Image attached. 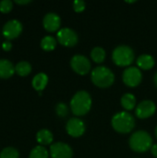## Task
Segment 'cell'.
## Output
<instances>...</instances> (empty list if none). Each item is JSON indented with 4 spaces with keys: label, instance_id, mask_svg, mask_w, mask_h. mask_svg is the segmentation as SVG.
<instances>
[{
    "label": "cell",
    "instance_id": "1",
    "mask_svg": "<svg viewBox=\"0 0 157 158\" xmlns=\"http://www.w3.org/2000/svg\"><path fill=\"white\" fill-rule=\"evenodd\" d=\"M92 97L87 91H78L70 100V109L76 116L87 114L92 107Z\"/></svg>",
    "mask_w": 157,
    "mask_h": 158
},
{
    "label": "cell",
    "instance_id": "2",
    "mask_svg": "<svg viewBox=\"0 0 157 158\" xmlns=\"http://www.w3.org/2000/svg\"><path fill=\"white\" fill-rule=\"evenodd\" d=\"M129 144L134 152L143 153L153 146V138L145 131H137L130 135Z\"/></svg>",
    "mask_w": 157,
    "mask_h": 158
},
{
    "label": "cell",
    "instance_id": "3",
    "mask_svg": "<svg viewBox=\"0 0 157 158\" xmlns=\"http://www.w3.org/2000/svg\"><path fill=\"white\" fill-rule=\"evenodd\" d=\"M111 124L114 130L118 132L129 133L135 127V119L130 113L127 111H121L113 116Z\"/></svg>",
    "mask_w": 157,
    "mask_h": 158
},
{
    "label": "cell",
    "instance_id": "4",
    "mask_svg": "<svg viewBox=\"0 0 157 158\" xmlns=\"http://www.w3.org/2000/svg\"><path fill=\"white\" fill-rule=\"evenodd\" d=\"M92 81L100 88H106L115 81L114 72L105 66H98L92 70Z\"/></svg>",
    "mask_w": 157,
    "mask_h": 158
},
{
    "label": "cell",
    "instance_id": "5",
    "mask_svg": "<svg viewBox=\"0 0 157 158\" xmlns=\"http://www.w3.org/2000/svg\"><path fill=\"white\" fill-rule=\"evenodd\" d=\"M135 57L133 49L126 44L118 45L112 52V59L114 63L120 67L130 66Z\"/></svg>",
    "mask_w": 157,
    "mask_h": 158
},
{
    "label": "cell",
    "instance_id": "6",
    "mask_svg": "<svg viewBox=\"0 0 157 158\" xmlns=\"http://www.w3.org/2000/svg\"><path fill=\"white\" fill-rule=\"evenodd\" d=\"M70 66L72 69L80 75H86L90 72L91 62L90 59L83 55H74L70 59Z\"/></svg>",
    "mask_w": 157,
    "mask_h": 158
},
{
    "label": "cell",
    "instance_id": "7",
    "mask_svg": "<svg viewBox=\"0 0 157 158\" xmlns=\"http://www.w3.org/2000/svg\"><path fill=\"white\" fill-rule=\"evenodd\" d=\"M122 79L126 85L130 87H135L141 83L143 80V73L138 67H128L123 71Z\"/></svg>",
    "mask_w": 157,
    "mask_h": 158
},
{
    "label": "cell",
    "instance_id": "8",
    "mask_svg": "<svg viewBox=\"0 0 157 158\" xmlns=\"http://www.w3.org/2000/svg\"><path fill=\"white\" fill-rule=\"evenodd\" d=\"M57 41L64 46L71 47L77 44L79 41V36L77 32L71 28L65 27L57 31Z\"/></svg>",
    "mask_w": 157,
    "mask_h": 158
},
{
    "label": "cell",
    "instance_id": "9",
    "mask_svg": "<svg viewBox=\"0 0 157 158\" xmlns=\"http://www.w3.org/2000/svg\"><path fill=\"white\" fill-rule=\"evenodd\" d=\"M50 156L52 158H72L73 150L68 143L57 142L50 146Z\"/></svg>",
    "mask_w": 157,
    "mask_h": 158
},
{
    "label": "cell",
    "instance_id": "10",
    "mask_svg": "<svg viewBox=\"0 0 157 158\" xmlns=\"http://www.w3.org/2000/svg\"><path fill=\"white\" fill-rule=\"evenodd\" d=\"M22 31V24L18 19L8 20L3 27V35L9 40L16 39Z\"/></svg>",
    "mask_w": 157,
    "mask_h": 158
},
{
    "label": "cell",
    "instance_id": "11",
    "mask_svg": "<svg viewBox=\"0 0 157 158\" xmlns=\"http://www.w3.org/2000/svg\"><path fill=\"white\" fill-rule=\"evenodd\" d=\"M85 123L78 118H71L66 124L67 132L72 137H80L85 132Z\"/></svg>",
    "mask_w": 157,
    "mask_h": 158
},
{
    "label": "cell",
    "instance_id": "12",
    "mask_svg": "<svg viewBox=\"0 0 157 158\" xmlns=\"http://www.w3.org/2000/svg\"><path fill=\"white\" fill-rule=\"evenodd\" d=\"M156 111L155 104L151 100H143L138 104L135 109V114L140 118H147Z\"/></svg>",
    "mask_w": 157,
    "mask_h": 158
},
{
    "label": "cell",
    "instance_id": "13",
    "mask_svg": "<svg viewBox=\"0 0 157 158\" xmlns=\"http://www.w3.org/2000/svg\"><path fill=\"white\" fill-rule=\"evenodd\" d=\"M43 24L46 31L50 32H54L59 29L61 24V19L56 13L49 12L43 17Z\"/></svg>",
    "mask_w": 157,
    "mask_h": 158
},
{
    "label": "cell",
    "instance_id": "14",
    "mask_svg": "<svg viewBox=\"0 0 157 158\" xmlns=\"http://www.w3.org/2000/svg\"><path fill=\"white\" fill-rule=\"evenodd\" d=\"M15 72V66L7 59H0V78L8 79L13 76Z\"/></svg>",
    "mask_w": 157,
    "mask_h": 158
},
{
    "label": "cell",
    "instance_id": "15",
    "mask_svg": "<svg viewBox=\"0 0 157 158\" xmlns=\"http://www.w3.org/2000/svg\"><path fill=\"white\" fill-rule=\"evenodd\" d=\"M48 83V77L45 73L43 72H40L38 74H36L31 81L32 87L37 91V92H42L45 86Z\"/></svg>",
    "mask_w": 157,
    "mask_h": 158
},
{
    "label": "cell",
    "instance_id": "16",
    "mask_svg": "<svg viewBox=\"0 0 157 158\" xmlns=\"http://www.w3.org/2000/svg\"><path fill=\"white\" fill-rule=\"evenodd\" d=\"M36 140H37V142L42 146L43 145H48V144H51L53 143L54 136H53L52 132L49 130L43 129V130H40L37 132V134H36Z\"/></svg>",
    "mask_w": 157,
    "mask_h": 158
},
{
    "label": "cell",
    "instance_id": "17",
    "mask_svg": "<svg viewBox=\"0 0 157 158\" xmlns=\"http://www.w3.org/2000/svg\"><path fill=\"white\" fill-rule=\"evenodd\" d=\"M155 58L149 54H143L137 58V65L143 69H150L155 66Z\"/></svg>",
    "mask_w": 157,
    "mask_h": 158
},
{
    "label": "cell",
    "instance_id": "18",
    "mask_svg": "<svg viewBox=\"0 0 157 158\" xmlns=\"http://www.w3.org/2000/svg\"><path fill=\"white\" fill-rule=\"evenodd\" d=\"M121 106L126 109V110H131L135 107L136 106V98L134 94L130 93H126L122 95L120 99Z\"/></svg>",
    "mask_w": 157,
    "mask_h": 158
},
{
    "label": "cell",
    "instance_id": "19",
    "mask_svg": "<svg viewBox=\"0 0 157 158\" xmlns=\"http://www.w3.org/2000/svg\"><path fill=\"white\" fill-rule=\"evenodd\" d=\"M31 71V66L27 61H20L17 63V65L15 66V72L21 77H25L29 75Z\"/></svg>",
    "mask_w": 157,
    "mask_h": 158
},
{
    "label": "cell",
    "instance_id": "20",
    "mask_svg": "<svg viewBox=\"0 0 157 158\" xmlns=\"http://www.w3.org/2000/svg\"><path fill=\"white\" fill-rule=\"evenodd\" d=\"M56 46V40L51 35H46L41 40V47L45 51L54 50Z\"/></svg>",
    "mask_w": 157,
    "mask_h": 158
},
{
    "label": "cell",
    "instance_id": "21",
    "mask_svg": "<svg viewBox=\"0 0 157 158\" xmlns=\"http://www.w3.org/2000/svg\"><path fill=\"white\" fill-rule=\"evenodd\" d=\"M91 57L96 63H101L105 60V50L101 46H95L91 51Z\"/></svg>",
    "mask_w": 157,
    "mask_h": 158
},
{
    "label": "cell",
    "instance_id": "22",
    "mask_svg": "<svg viewBox=\"0 0 157 158\" xmlns=\"http://www.w3.org/2000/svg\"><path fill=\"white\" fill-rule=\"evenodd\" d=\"M49 157V153L42 145L35 146L30 153L29 158H48Z\"/></svg>",
    "mask_w": 157,
    "mask_h": 158
},
{
    "label": "cell",
    "instance_id": "23",
    "mask_svg": "<svg viewBox=\"0 0 157 158\" xmlns=\"http://www.w3.org/2000/svg\"><path fill=\"white\" fill-rule=\"evenodd\" d=\"M19 151L14 147H6L0 153V158H19Z\"/></svg>",
    "mask_w": 157,
    "mask_h": 158
},
{
    "label": "cell",
    "instance_id": "24",
    "mask_svg": "<svg viewBox=\"0 0 157 158\" xmlns=\"http://www.w3.org/2000/svg\"><path fill=\"white\" fill-rule=\"evenodd\" d=\"M56 114L61 117V118H65L68 114V106L63 103V102H60L58 103L56 106Z\"/></svg>",
    "mask_w": 157,
    "mask_h": 158
},
{
    "label": "cell",
    "instance_id": "25",
    "mask_svg": "<svg viewBox=\"0 0 157 158\" xmlns=\"http://www.w3.org/2000/svg\"><path fill=\"white\" fill-rule=\"evenodd\" d=\"M13 8V3L10 0H2L0 2V11L2 13H8Z\"/></svg>",
    "mask_w": 157,
    "mask_h": 158
},
{
    "label": "cell",
    "instance_id": "26",
    "mask_svg": "<svg viewBox=\"0 0 157 158\" xmlns=\"http://www.w3.org/2000/svg\"><path fill=\"white\" fill-rule=\"evenodd\" d=\"M86 3L83 0H75L73 2V8L76 12H81L85 9Z\"/></svg>",
    "mask_w": 157,
    "mask_h": 158
},
{
    "label": "cell",
    "instance_id": "27",
    "mask_svg": "<svg viewBox=\"0 0 157 158\" xmlns=\"http://www.w3.org/2000/svg\"><path fill=\"white\" fill-rule=\"evenodd\" d=\"M2 48H3L5 51L8 52V51H10V50H11V48H12V44H11V43H10L9 41H6V42H4V43L2 44Z\"/></svg>",
    "mask_w": 157,
    "mask_h": 158
},
{
    "label": "cell",
    "instance_id": "28",
    "mask_svg": "<svg viewBox=\"0 0 157 158\" xmlns=\"http://www.w3.org/2000/svg\"><path fill=\"white\" fill-rule=\"evenodd\" d=\"M151 153L153 154L154 156L157 157V144H154V145L151 147Z\"/></svg>",
    "mask_w": 157,
    "mask_h": 158
},
{
    "label": "cell",
    "instance_id": "29",
    "mask_svg": "<svg viewBox=\"0 0 157 158\" xmlns=\"http://www.w3.org/2000/svg\"><path fill=\"white\" fill-rule=\"evenodd\" d=\"M15 3H17V4H19V5H26V4H29V3H31V0H24V1H19V0H16L15 1Z\"/></svg>",
    "mask_w": 157,
    "mask_h": 158
},
{
    "label": "cell",
    "instance_id": "30",
    "mask_svg": "<svg viewBox=\"0 0 157 158\" xmlns=\"http://www.w3.org/2000/svg\"><path fill=\"white\" fill-rule=\"evenodd\" d=\"M154 81H155V84L157 86V72L155 74V76H154Z\"/></svg>",
    "mask_w": 157,
    "mask_h": 158
},
{
    "label": "cell",
    "instance_id": "31",
    "mask_svg": "<svg viewBox=\"0 0 157 158\" xmlns=\"http://www.w3.org/2000/svg\"><path fill=\"white\" fill-rule=\"evenodd\" d=\"M155 136H156V138H157V126H156V128H155Z\"/></svg>",
    "mask_w": 157,
    "mask_h": 158
}]
</instances>
